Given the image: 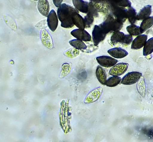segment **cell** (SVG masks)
I'll return each instance as SVG.
<instances>
[{
	"instance_id": "cell-22",
	"label": "cell",
	"mask_w": 153,
	"mask_h": 142,
	"mask_svg": "<svg viewBox=\"0 0 153 142\" xmlns=\"http://www.w3.org/2000/svg\"><path fill=\"white\" fill-rule=\"evenodd\" d=\"M153 53V37L147 40L143 47V55L146 56Z\"/></svg>"
},
{
	"instance_id": "cell-24",
	"label": "cell",
	"mask_w": 153,
	"mask_h": 142,
	"mask_svg": "<svg viewBox=\"0 0 153 142\" xmlns=\"http://www.w3.org/2000/svg\"><path fill=\"white\" fill-rule=\"evenodd\" d=\"M108 4L114 5L125 8L131 7V3L129 0H108Z\"/></svg>"
},
{
	"instance_id": "cell-16",
	"label": "cell",
	"mask_w": 153,
	"mask_h": 142,
	"mask_svg": "<svg viewBox=\"0 0 153 142\" xmlns=\"http://www.w3.org/2000/svg\"><path fill=\"white\" fill-rule=\"evenodd\" d=\"M37 7L38 11L42 15L48 17L50 11L49 4L48 0H38Z\"/></svg>"
},
{
	"instance_id": "cell-12",
	"label": "cell",
	"mask_w": 153,
	"mask_h": 142,
	"mask_svg": "<svg viewBox=\"0 0 153 142\" xmlns=\"http://www.w3.org/2000/svg\"><path fill=\"white\" fill-rule=\"evenodd\" d=\"M58 22V17L55 11L52 9L49 13L47 19L48 26L52 32H55L56 30Z\"/></svg>"
},
{
	"instance_id": "cell-18",
	"label": "cell",
	"mask_w": 153,
	"mask_h": 142,
	"mask_svg": "<svg viewBox=\"0 0 153 142\" xmlns=\"http://www.w3.org/2000/svg\"><path fill=\"white\" fill-rule=\"evenodd\" d=\"M74 24L79 29H85V24L84 18L79 14V12L74 13L72 16Z\"/></svg>"
},
{
	"instance_id": "cell-4",
	"label": "cell",
	"mask_w": 153,
	"mask_h": 142,
	"mask_svg": "<svg viewBox=\"0 0 153 142\" xmlns=\"http://www.w3.org/2000/svg\"><path fill=\"white\" fill-rule=\"evenodd\" d=\"M112 15L117 20L124 23L127 19V9L114 5L108 4Z\"/></svg>"
},
{
	"instance_id": "cell-15",
	"label": "cell",
	"mask_w": 153,
	"mask_h": 142,
	"mask_svg": "<svg viewBox=\"0 0 153 142\" xmlns=\"http://www.w3.org/2000/svg\"><path fill=\"white\" fill-rule=\"evenodd\" d=\"M108 53L113 58L122 59L126 57L128 55V52L121 48H116L109 50Z\"/></svg>"
},
{
	"instance_id": "cell-5",
	"label": "cell",
	"mask_w": 153,
	"mask_h": 142,
	"mask_svg": "<svg viewBox=\"0 0 153 142\" xmlns=\"http://www.w3.org/2000/svg\"><path fill=\"white\" fill-rule=\"evenodd\" d=\"M142 74L138 72H131L124 75L122 79L121 83L125 85H131L138 82L142 77Z\"/></svg>"
},
{
	"instance_id": "cell-21",
	"label": "cell",
	"mask_w": 153,
	"mask_h": 142,
	"mask_svg": "<svg viewBox=\"0 0 153 142\" xmlns=\"http://www.w3.org/2000/svg\"><path fill=\"white\" fill-rule=\"evenodd\" d=\"M137 91L143 97L145 96L146 92V84L144 77H142L137 84Z\"/></svg>"
},
{
	"instance_id": "cell-7",
	"label": "cell",
	"mask_w": 153,
	"mask_h": 142,
	"mask_svg": "<svg viewBox=\"0 0 153 142\" xmlns=\"http://www.w3.org/2000/svg\"><path fill=\"white\" fill-rule=\"evenodd\" d=\"M92 35L93 43L95 46H98L100 42L104 40L106 36V35L97 25L94 26L92 31Z\"/></svg>"
},
{
	"instance_id": "cell-9",
	"label": "cell",
	"mask_w": 153,
	"mask_h": 142,
	"mask_svg": "<svg viewBox=\"0 0 153 142\" xmlns=\"http://www.w3.org/2000/svg\"><path fill=\"white\" fill-rule=\"evenodd\" d=\"M103 91L101 87H99L90 92L86 97L84 102L85 103H92L97 101L101 96Z\"/></svg>"
},
{
	"instance_id": "cell-6",
	"label": "cell",
	"mask_w": 153,
	"mask_h": 142,
	"mask_svg": "<svg viewBox=\"0 0 153 142\" xmlns=\"http://www.w3.org/2000/svg\"><path fill=\"white\" fill-rule=\"evenodd\" d=\"M128 66V64L126 63H117L110 69L109 74L112 76H119L126 71Z\"/></svg>"
},
{
	"instance_id": "cell-28",
	"label": "cell",
	"mask_w": 153,
	"mask_h": 142,
	"mask_svg": "<svg viewBox=\"0 0 153 142\" xmlns=\"http://www.w3.org/2000/svg\"><path fill=\"white\" fill-rule=\"evenodd\" d=\"M124 35L123 32L120 31L114 32L111 39L112 44L115 45L120 43Z\"/></svg>"
},
{
	"instance_id": "cell-14",
	"label": "cell",
	"mask_w": 153,
	"mask_h": 142,
	"mask_svg": "<svg viewBox=\"0 0 153 142\" xmlns=\"http://www.w3.org/2000/svg\"><path fill=\"white\" fill-rule=\"evenodd\" d=\"M147 35L143 34L137 36L131 43V49L133 50H139L144 46L147 40Z\"/></svg>"
},
{
	"instance_id": "cell-27",
	"label": "cell",
	"mask_w": 153,
	"mask_h": 142,
	"mask_svg": "<svg viewBox=\"0 0 153 142\" xmlns=\"http://www.w3.org/2000/svg\"><path fill=\"white\" fill-rule=\"evenodd\" d=\"M121 78L119 76H112L107 79L105 85L109 87L116 86L121 83Z\"/></svg>"
},
{
	"instance_id": "cell-17",
	"label": "cell",
	"mask_w": 153,
	"mask_h": 142,
	"mask_svg": "<svg viewBox=\"0 0 153 142\" xmlns=\"http://www.w3.org/2000/svg\"><path fill=\"white\" fill-rule=\"evenodd\" d=\"M96 76L99 82L103 86L106 85L107 74L106 71L101 66H97L95 71Z\"/></svg>"
},
{
	"instance_id": "cell-34",
	"label": "cell",
	"mask_w": 153,
	"mask_h": 142,
	"mask_svg": "<svg viewBox=\"0 0 153 142\" xmlns=\"http://www.w3.org/2000/svg\"><path fill=\"white\" fill-rule=\"evenodd\" d=\"M33 1H38V0H33Z\"/></svg>"
},
{
	"instance_id": "cell-3",
	"label": "cell",
	"mask_w": 153,
	"mask_h": 142,
	"mask_svg": "<svg viewBox=\"0 0 153 142\" xmlns=\"http://www.w3.org/2000/svg\"><path fill=\"white\" fill-rule=\"evenodd\" d=\"M72 2L75 8L78 11L84 14H92L95 17H98V12L90 2L83 0H73Z\"/></svg>"
},
{
	"instance_id": "cell-11",
	"label": "cell",
	"mask_w": 153,
	"mask_h": 142,
	"mask_svg": "<svg viewBox=\"0 0 153 142\" xmlns=\"http://www.w3.org/2000/svg\"><path fill=\"white\" fill-rule=\"evenodd\" d=\"M90 3L98 12L105 13L109 9L108 4L105 0H90Z\"/></svg>"
},
{
	"instance_id": "cell-29",
	"label": "cell",
	"mask_w": 153,
	"mask_h": 142,
	"mask_svg": "<svg viewBox=\"0 0 153 142\" xmlns=\"http://www.w3.org/2000/svg\"><path fill=\"white\" fill-rule=\"evenodd\" d=\"M94 16L92 14L89 13L84 19L85 24V28H90L92 26L94 21Z\"/></svg>"
},
{
	"instance_id": "cell-1",
	"label": "cell",
	"mask_w": 153,
	"mask_h": 142,
	"mask_svg": "<svg viewBox=\"0 0 153 142\" xmlns=\"http://www.w3.org/2000/svg\"><path fill=\"white\" fill-rule=\"evenodd\" d=\"M79 12L76 9L64 3L61 5L57 10V16L61 22V26L65 28H70L74 26L72 19L73 14Z\"/></svg>"
},
{
	"instance_id": "cell-23",
	"label": "cell",
	"mask_w": 153,
	"mask_h": 142,
	"mask_svg": "<svg viewBox=\"0 0 153 142\" xmlns=\"http://www.w3.org/2000/svg\"><path fill=\"white\" fill-rule=\"evenodd\" d=\"M137 14L134 8L132 7H129L127 9V19L131 24H135L137 20Z\"/></svg>"
},
{
	"instance_id": "cell-2",
	"label": "cell",
	"mask_w": 153,
	"mask_h": 142,
	"mask_svg": "<svg viewBox=\"0 0 153 142\" xmlns=\"http://www.w3.org/2000/svg\"><path fill=\"white\" fill-rule=\"evenodd\" d=\"M123 23L115 18L112 14H109L106 20L99 26L107 35L120 31L123 27Z\"/></svg>"
},
{
	"instance_id": "cell-10",
	"label": "cell",
	"mask_w": 153,
	"mask_h": 142,
	"mask_svg": "<svg viewBox=\"0 0 153 142\" xmlns=\"http://www.w3.org/2000/svg\"><path fill=\"white\" fill-rule=\"evenodd\" d=\"M40 39L42 43L48 49L53 48V41L50 33L46 30H42L40 33Z\"/></svg>"
},
{
	"instance_id": "cell-26",
	"label": "cell",
	"mask_w": 153,
	"mask_h": 142,
	"mask_svg": "<svg viewBox=\"0 0 153 142\" xmlns=\"http://www.w3.org/2000/svg\"><path fill=\"white\" fill-rule=\"evenodd\" d=\"M126 30L129 34L132 36H137L141 34L140 27L135 24H131L128 26Z\"/></svg>"
},
{
	"instance_id": "cell-25",
	"label": "cell",
	"mask_w": 153,
	"mask_h": 142,
	"mask_svg": "<svg viewBox=\"0 0 153 142\" xmlns=\"http://www.w3.org/2000/svg\"><path fill=\"white\" fill-rule=\"evenodd\" d=\"M70 45L79 50H85L87 46L82 41L78 39L71 40L69 41Z\"/></svg>"
},
{
	"instance_id": "cell-19",
	"label": "cell",
	"mask_w": 153,
	"mask_h": 142,
	"mask_svg": "<svg viewBox=\"0 0 153 142\" xmlns=\"http://www.w3.org/2000/svg\"><path fill=\"white\" fill-rule=\"evenodd\" d=\"M152 6L150 5H147L141 9L137 16L138 20H143L150 17L152 13Z\"/></svg>"
},
{
	"instance_id": "cell-20",
	"label": "cell",
	"mask_w": 153,
	"mask_h": 142,
	"mask_svg": "<svg viewBox=\"0 0 153 142\" xmlns=\"http://www.w3.org/2000/svg\"><path fill=\"white\" fill-rule=\"evenodd\" d=\"M153 26V17H151L143 20L140 26L141 34H143Z\"/></svg>"
},
{
	"instance_id": "cell-32",
	"label": "cell",
	"mask_w": 153,
	"mask_h": 142,
	"mask_svg": "<svg viewBox=\"0 0 153 142\" xmlns=\"http://www.w3.org/2000/svg\"><path fill=\"white\" fill-rule=\"evenodd\" d=\"M133 38L130 34L124 35L120 42V44L124 45H128L132 43Z\"/></svg>"
},
{
	"instance_id": "cell-8",
	"label": "cell",
	"mask_w": 153,
	"mask_h": 142,
	"mask_svg": "<svg viewBox=\"0 0 153 142\" xmlns=\"http://www.w3.org/2000/svg\"><path fill=\"white\" fill-rule=\"evenodd\" d=\"M96 60L98 63L102 67L110 68L118 62V60L111 56H103L97 57Z\"/></svg>"
},
{
	"instance_id": "cell-13",
	"label": "cell",
	"mask_w": 153,
	"mask_h": 142,
	"mask_svg": "<svg viewBox=\"0 0 153 142\" xmlns=\"http://www.w3.org/2000/svg\"><path fill=\"white\" fill-rule=\"evenodd\" d=\"M71 34L76 39L85 42H89L92 40L90 35L84 29H76L72 31Z\"/></svg>"
},
{
	"instance_id": "cell-30",
	"label": "cell",
	"mask_w": 153,
	"mask_h": 142,
	"mask_svg": "<svg viewBox=\"0 0 153 142\" xmlns=\"http://www.w3.org/2000/svg\"><path fill=\"white\" fill-rule=\"evenodd\" d=\"M4 18L5 22L13 30L16 29L17 26L16 23L13 18L9 16L4 15Z\"/></svg>"
},
{
	"instance_id": "cell-33",
	"label": "cell",
	"mask_w": 153,
	"mask_h": 142,
	"mask_svg": "<svg viewBox=\"0 0 153 142\" xmlns=\"http://www.w3.org/2000/svg\"><path fill=\"white\" fill-rule=\"evenodd\" d=\"M63 0H53V2L55 6L57 8H59L61 5Z\"/></svg>"
},
{
	"instance_id": "cell-31",
	"label": "cell",
	"mask_w": 153,
	"mask_h": 142,
	"mask_svg": "<svg viewBox=\"0 0 153 142\" xmlns=\"http://www.w3.org/2000/svg\"><path fill=\"white\" fill-rule=\"evenodd\" d=\"M79 53V50L73 48L66 51L64 53V55L68 58H72L77 56Z\"/></svg>"
}]
</instances>
